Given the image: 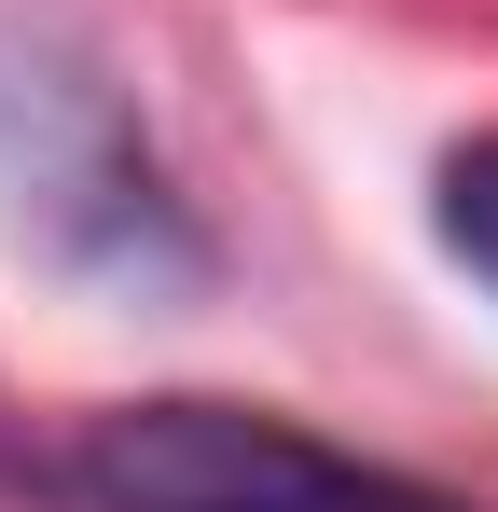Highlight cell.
<instances>
[{"instance_id": "cell-1", "label": "cell", "mask_w": 498, "mask_h": 512, "mask_svg": "<svg viewBox=\"0 0 498 512\" xmlns=\"http://www.w3.org/2000/svg\"><path fill=\"white\" fill-rule=\"evenodd\" d=\"M56 499L70 512H485L429 471H388V457H346L319 429L263 416V402H111L56 457Z\"/></svg>"}, {"instance_id": "cell-2", "label": "cell", "mask_w": 498, "mask_h": 512, "mask_svg": "<svg viewBox=\"0 0 498 512\" xmlns=\"http://www.w3.org/2000/svg\"><path fill=\"white\" fill-rule=\"evenodd\" d=\"M14 208L42 222V250L83 277H208L194 208L166 194L153 139L83 84V70H14Z\"/></svg>"}, {"instance_id": "cell-3", "label": "cell", "mask_w": 498, "mask_h": 512, "mask_svg": "<svg viewBox=\"0 0 498 512\" xmlns=\"http://www.w3.org/2000/svg\"><path fill=\"white\" fill-rule=\"evenodd\" d=\"M429 222H443V250H457V263L498 291V125L443 153V180H429Z\"/></svg>"}]
</instances>
